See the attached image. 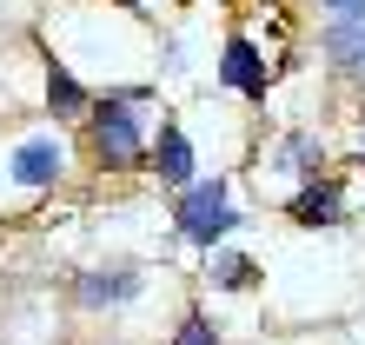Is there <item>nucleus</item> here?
<instances>
[{"mask_svg": "<svg viewBox=\"0 0 365 345\" xmlns=\"http://www.w3.org/2000/svg\"><path fill=\"white\" fill-rule=\"evenodd\" d=\"M226 86L232 100H266L272 93V60H266V47L252 34H226V47H220V73H212Z\"/></svg>", "mask_w": 365, "mask_h": 345, "instance_id": "obj_4", "label": "nucleus"}, {"mask_svg": "<svg viewBox=\"0 0 365 345\" xmlns=\"http://www.w3.org/2000/svg\"><path fill=\"white\" fill-rule=\"evenodd\" d=\"M146 292V272L140 266H87L73 279V299L87 312H106V306H126V299H140Z\"/></svg>", "mask_w": 365, "mask_h": 345, "instance_id": "obj_7", "label": "nucleus"}, {"mask_svg": "<svg viewBox=\"0 0 365 345\" xmlns=\"http://www.w3.org/2000/svg\"><path fill=\"white\" fill-rule=\"evenodd\" d=\"M166 120L160 106V86L146 80H126V86H100L93 106H87V146L106 172H126V166H146V146H153Z\"/></svg>", "mask_w": 365, "mask_h": 345, "instance_id": "obj_1", "label": "nucleus"}, {"mask_svg": "<svg viewBox=\"0 0 365 345\" xmlns=\"http://www.w3.org/2000/svg\"><path fill=\"white\" fill-rule=\"evenodd\" d=\"M146 172H153L160 186H186V180H200V153H192V133H186L180 120H160L153 146H146Z\"/></svg>", "mask_w": 365, "mask_h": 345, "instance_id": "obj_5", "label": "nucleus"}, {"mask_svg": "<svg viewBox=\"0 0 365 345\" xmlns=\"http://www.w3.org/2000/svg\"><path fill=\"white\" fill-rule=\"evenodd\" d=\"M326 7V20H352V27H365V0H319Z\"/></svg>", "mask_w": 365, "mask_h": 345, "instance_id": "obj_12", "label": "nucleus"}, {"mask_svg": "<svg viewBox=\"0 0 365 345\" xmlns=\"http://www.w3.org/2000/svg\"><path fill=\"white\" fill-rule=\"evenodd\" d=\"M40 86H47V93H40V106L53 113V126H73V120H87V106H93V86L80 80V73L67 67V60H53Z\"/></svg>", "mask_w": 365, "mask_h": 345, "instance_id": "obj_8", "label": "nucleus"}, {"mask_svg": "<svg viewBox=\"0 0 365 345\" xmlns=\"http://www.w3.org/2000/svg\"><path fill=\"white\" fill-rule=\"evenodd\" d=\"M206 272H212V286H220V292H246L252 279H259V272H252V259L240 246H226V240L206 252Z\"/></svg>", "mask_w": 365, "mask_h": 345, "instance_id": "obj_10", "label": "nucleus"}, {"mask_svg": "<svg viewBox=\"0 0 365 345\" xmlns=\"http://www.w3.org/2000/svg\"><path fill=\"white\" fill-rule=\"evenodd\" d=\"M173 345H220V326H212V312H186L173 326Z\"/></svg>", "mask_w": 365, "mask_h": 345, "instance_id": "obj_11", "label": "nucleus"}, {"mask_svg": "<svg viewBox=\"0 0 365 345\" xmlns=\"http://www.w3.org/2000/svg\"><path fill=\"white\" fill-rule=\"evenodd\" d=\"M286 212H292V226H339L346 220V180H332V172L299 180L286 192Z\"/></svg>", "mask_w": 365, "mask_h": 345, "instance_id": "obj_6", "label": "nucleus"}, {"mask_svg": "<svg viewBox=\"0 0 365 345\" xmlns=\"http://www.w3.org/2000/svg\"><path fill=\"white\" fill-rule=\"evenodd\" d=\"M173 226H180V240H186V246L212 252L232 226H240L232 180H186V186H180V200H173Z\"/></svg>", "mask_w": 365, "mask_h": 345, "instance_id": "obj_2", "label": "nucleus"}, {"mask_svg": "<svg viewBox=\"0 0 365 345\" xmlns=\"http://www.w3.org/2000/svg\"><path fill=\"white\" fill-rule=\"evenodd\" d=\"M319 47H326V60H332L339 73H365V27H352V20H326Z\"/></svg>", "mask_w": 365, "mask_h": 345, "instance_id": "obj_9", "label": "nucleus"}, {"mask_svg": "<svg viewBox=\"0 0 365 345\" xmlns=\"http://www.w3.org/2000/svg\"><path fill=\"white\" fill-rule=\"evenodd\" d=\"M67 172H73V146H67V133H60V126L20 133V140L7 146V180H14L20 192H53Z\"/></svg>", "mask_w": 365, "mask_h": 345, "instance_id": "obj_3", "label": "nucleus"}]
</instances>
